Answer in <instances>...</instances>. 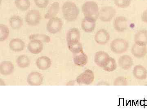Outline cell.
I'll return each mask as SVG.
<instances>
[{
  "label": "cell",
  "mask_w": 147,
  "mask_h": 110,
  "mask_svg": "<svg viewBox=\"0 0 147 110\" xmlns=\"http://www.w3.org/2000/svg\"><path fill=\"white\" fill-rule=\"evenodd\" d=\"M95 41L101 45H106L110 40V35L105 29H100L96 32L94 36Z\"/></svg>",
  "instance_id": "cell-8"
},
{
  "label": "cell",
  "mask_w": 147,
  "mask_h": 110,
  "mask_svg": "<svg viewBox=\"0 0 147 110\" xmlns=\"http://www.w3.org/2000/svg\"><path fill=\"white\" fill-rule=\"evenodd\" d=\"M96 21L92 18L84 17L81 23L82 30L86 33L92 32L95 28Z\"/></svg>",
  "instance_id": "cell-13"
},
{
  "label": "cell",
  "mask_w": 147,
  "mask_h": 110,
  "mask_svg": "<svg viewBox=\"0 0 147 110\" xmlns=\"http://www.w3.org/2000/svg\"><path fill=\"white\" fill-rule=\"evenodd\" d=\"M43 42L37 40H32L28 45V49L30 52L34 54H39L43 50Z\"/></svg>",
  "instance_id": "cell-12"
},
{
  "label": "cell",
  "mask_w": 147,
  "mask_h": 110,
  "mask_svg": "<svg viewBox=\"0 0 147 110\" xmlns=\"http://www.w3.org/2000/svg\"><path fill=\"white\" fill-rule=\"evenodd\" d=\"M67 45L69 50L74 54L84 52L83 45L80 41L67 43Z\"/></svg>",
  "instance_id": "cell-24"
},
{
  "label": "cell",
  "mask_w": 147,
  "mask_h": 110,
  "mask_svg": "<svg viewBox=\"0 0 147 110\" xmlns=\"http://www.w3.org/2000/svg\"><path fill=\"white\" fill-rule=\"evenodd\" d=\"M37 67L41 70H46L50 68L52 65V61L48 57L43 56L36 60Z\"/></svg>",
  "instance_id": "cell-21"
},
{
  "label": "cell",
  "mask_w": 147,
  "mask_h": 110,
  "mask_svg": "<svg viewBox=\"0 0 147 110\" xmlns=\"http://www.w3.org/2000/svg\"><path fill=\"white\" fill-rule=\"evenodd\" d=\"M114 86H127L128 85L127 79L123 76H119L115 79L113 82Z\"/></svg>",
  "instance_id": "cell-32"
},
{
  "label": "cell",
  "mask_w": 147,
  "mask_h": 110,
  "mask_svg": "<svg viewBox=\"0 0 147 110\" xmlns=\"http://www.w3.org/2000/svg\"><path fill=\"white\" fill-rule=\"evenodd\" d=\"M131 0H114L116 6L121 8L128 7L131 3Z\"/></svg>",
  "instance_id": "cell-31"
},
{
  "label": "cell",
  "mask_w": 147,
  "mask_h": 110,
  "mask_svg": "<svg viewBox=\"0 0 147 110\" xmlns=\"http://www.w3.org/2000/svg\"><path fill=\"white\" fill-rule=\"evenodd\" d=\"M63 22L60 18L55 17L49 19L47 24V31L52 34L57 33L61 30Z\"/></svg>",
  "instance_id": "cell-7"
},
{
  "label": "cell",
  "mask_w": 147,
  "mask_h": 110,
  "mask_svg": "<svg viewBox=\"0 0 147 110\" xmlns=\"http://www.w3.org/2000/svg\"><path fill=\"white\" fill-rule=\"evenodd\" d=\"M9 34V30L8 27L4 24H0V41H5L8 38Z\"/></svg>",
  "instance_id": "cell-30"
},
{
  "label": "cell",
  "mask_w": 147,
  "mask_h": 110,
  "mask_svg": "<svg viewBox=\"0 0 147 110\" xmlns=\"http://www.w3.org/2000/svg\"><path fill=\"white\" fill-rule=\"evenodd\" d=\"M29 38L30 40H40L43 43L44 42V43H48L51 41V38L50 36L47 35L38 34L31 35L29 36Z\"/></svg>",
  "instance_id": "cell-29"
},
{
  "label": "cell",
  "mask_w": 147,
  "mask_h": 110,
  "mask_svg": "<svg viewBox=\"0 0 147 110\" xmlns=\"http://www.w3.org/2000/svg\"><path fill=\"white\" fill-rule=\"evenodd\" d=\"M117 11L113 7L105 6L99 10L98 18L103 22H109L115 16Z\"/></svg>",
  "instance_id": "cell-4"
},
{
  "label": "cell",
  "mask_w": 147,
  "mask_h": 110,
  "mask_svg": "<svg viewBox=\"0 0 147 110\" xmlns=\"http://www.w3.org/2000/svg\"><path fill=\"white\" fill-rule=\"evenodd\" d=\"M129 45L128 42L123 38H116L110 43V48L111 51L117 54L125 52L128 49Z\"/></svg>",
  "instance_id": "cell-3"
},
{
  "label": "cell",
  "mask_w": 147,
  "mask_h": 110,
  "mask_svg": "<svg viewBox=\"0 0 147 110\" xmlns=\"http://www.w3.org/2000/svg\"><path fill=\"white\" fill-rule=\"evenodd\" d=\"M41 18V13L39 11L32 9L27 13L25 17V21L29 25L35 26L40 23Z\"/></svg>",
  "instance_id": "cell-5"
},
{
  "label": "cell",
  "mask_w": 147,
  "mask_h": 110,
  "mask_svg": "<svg viewBox=\"0 0 147 110\" xmlns=\"http://www.w3.org/2000/svg\"><path fill=\"white\" fill-rule=\"evenodd\" d=\"M141 18H142V20L143 22L147 23V9H146L143 12Z\"/></svg>",
  "instance_id": "cell-34"
},
{
  "label": "cell",
  "mask_w": 147,
  "mask_h": 110,
  "mask_svg": "<svg viewBox=\"0 0 147 110\" xmlns=\"http://www.w3.org/2000/svg\"><path fill=\"white\" fill-rule=\"evenodd\" d=\"M64 18L69 22H72L76 20L80 11L76 4L71 1L66 2L62 7Z\"/></svg>",
  "instance_id": "cell-1"
},
{
  "label": "cell",
  "mask_w": 147,
  "mask_h": 110,
  "mask_svg": "<svg viewBox=\"0 0 147 110\" xmlns=\"http://www.w3.org/2000/svg\"><path fill=\"white\" fill-rule=\"evenodd\" d=\"M35 5L40 8H45L49 4V0H34Z\"/></svg>",
  "instance_id": "cell-33"
},
{
  "label": "cell",
  "mask_w": 147,
  "mask_h": 110,
  "mask_svg": "<svg viewBox=\"0 0 147 110\" xmlns=\"http://www.w3.org/2000/svg\"><path fill=\"white\" fill-rule=\"evenodd\" d=\"M110 57L107 52L104 51H98L95 54L94 62L98 66L102 68Z\"/></svg>",
  "instance_id": "cell-11"
},
{
  "label": "cell",
  "mask_w": 147,
  "mask_h": 110,
  "mask_svg": "<svg viewBox=\"0 0 147 110\" xmlns=\"http://www.w3.org/2000/svg\"><path fill=\"white\" fill-rule=\"evenodd\" d=\"M14 3L16 8L23 11L28 10L31 5L30 0H15Z\"/></svg>",
  "instance_id": "cell-28"
},
{
  "label": "cell",
  "mask_w": 147,
  "mask_h": 110,
  "mask_svg": "<svg viewBox=\"0 0 147 110\" xmlns=\"http://www.w3.org/2000/svg\"><path fill=\"white\" fill-rule=\"evenodd\" d=\"M88 56L84 52L74 54L73 61L74 64L80 67L84 66L88 62Z\"/></svg>",
  "instance_id": "cell-22"
},
{
  "label": "cell",
  "mask_w": 147,
  "mask_h": 110,
  "mask_svg": "<svg viewBox=\"0 0 147 110\" xmlns=\"http://www.w3.org/2000/svg\"><path fill=\"white\" fill-rule=\"evenodd\" d=\"M117 67V64L114 58L110 57L102 68L105 71L112 72L116 70Z\"/></svg>",
  "instance_id": "cell-27"
},
{
  "label": "cell",
  "mask_w": 147,
  "mask_h": 110,
  "mask_svg": "<svg viewBox=\"0 0 147 110\" xmlns=\"http://www.w3.org/2000/svg\"><path fill=\"white\" fill-rule=\"evenodd\" d=\"M134 41L137 45L147 46V30H140L137 32L134 36Z\"/></svg>",
  "instance_id": "cell-18"
},
{
  "label": "cell",
  "mask_w": 147,
  "mask_h": 110,
  "mask_svg": "<svg viewBox=\"0 0 147 110\" xmlns=\"http://www.w3.org/2000/svg\"><path fill=\"white\" fill-rule=\"evenodd\" d=\"M9 24L11 28L13 30H19L23 26V20L20 16H12L9 18Z\"/></svg>",
  "instance_id": "cell-25"
},
{
  "label": "cell",
  "mask_w": 147,
  "mask_h": 110,
  "mask_svg": "<svg viewBox=\"0 0 147 110\" xmlns=\"http://www.w3.org/2000/svg\"><path fill=\"white\" fill-rule=\"evenodd\" d=\"M81 33L80 31L77 28H73L67 32L66 35L67 43L77 41H80Z\"/></svg>",
  "instance_id": "cell-20"
},
{
  "label": "cell",
  "mask_w": 147,
  "mask_h": 110,
  "mask_svg": "<svg viewBox=\"0 0 147 110\" xmlns=\"http://www.w3.org/2000/svg\"><path fill=\"white\" fill-rule=\"evenodd\" d=\"M16 63L20 68H26L28 67L30 64V60L26 55H22L17 58Z\"/></svg>",
  "instance_id": "cell-26"
},
{
  "label": "cell",
  "mask_w": 147,
  "mask_h": 110,
  "mask_svg": "<svg viewBox=\"0 0 147 110\" xmlns=\"http://www.w3.org/2000/svg\"><path fill=\"white\" fill-rule=\"evenodd\" d=\"M131 54L137 58L144 57L147 54L146 46H142L134 43L131 48Z\"/></svg>",
  "instance_id": "cell-15"
},
{
  "label": "cell",
  "mask_w": 147,
  "mask_h": 110,
  "mask_svg": "<svg viewBox=\"0 0 147 110\" xmlns=\"http://www.w3.org/2000/svg\"><path fill=\"white\" fill-rule=\"evenodd\" d=\"M94 73L90 69H87L77 76L76 81L79 85H90L93 82Z\"/></svg>",
  "instance_id": "cell-6"
},
{
  "label": "cell",
  "mask_w": 147,
  "mask_h": 110,
  "mask_svg": "<svg viewBox=\"0 0 147 110\" xmlns=\"http://www.w3.org/2000/svg\"><path fill=\"white\" fill-rule=\"evenodd\" d=\"M98 85H110V84L106 82H101L98 84Z\"/></svg>",
  "instance_id": "cell-35"
},
{
  "label": "cell",
  "mask_w": 147,
  "mask_h": 110,
  "mask_svg": "<svg viewBox=\"0 0 147 110\" xmlns=\"http://www.w3.org/2000/svg\"><path fill=\"white\" fill-rule=\"evenodd\" d=\"M82 10L84 17L92 18L96 21L99 17V9L96 3L89 1L84 3L82 7Z\"/></svg>",
  "instance_id": "cell-2"
},
{
  "label": "cell",
  "mask_w": 147,
  "mask_h": 110,
  "mask_svg": "<svg viewBox=\"0 0 147 110\" xmlns=\"http://www.w3.org/2000/svg\"><path fill=\"white\" fill-rule=\"evenodd\" d=\"M9 46L11 51L18 52L24 50L25 44L24 41L20 38H13L9 42Z\"/></svg>",
  "instance_id": "cell-17"
},
{
  "label": "cell",
  "mask_w": 147,
  "mask_h": 110,
  "mask_svg": "<svg viewBox=\"0 0 147 110\" xmlns=\"http://www.w3.org/2000/svg\"><path fill=\"white\" fill-rule=\"evenodd\" d=\"M43 80L44 77L41 73L34 71L29 74L27 78V81L30 85L40 86L43 83Z\"/></svg>",
  "instance_id": "cell-9"
},
{
  "label": "cell",
  "mask_w": 147,
  "mask_h": 110,
  "mask_svg": "<svg viewBox=\"0 0 147 110\" xmlns=\"http://www.w3.org/2000/svg\"><path fill=\"white\" fill-rule=\"evenodd\" d=\"M132 74L136 79L143 80L147 78V70L144 66L139 64L134 66L132 70Z\"/></svg>",
  "instance_id": "cell-16"
},
{
  "label": "cell",
  "mask_w": 147,
  "mask_h": 110,
  "mask_svg": "<svg viewBox=\"0 0 147 110\" xmlns=\"http://www.w3.org/2000/svg\"><path fill=\"white\" fill-rule=\"evenodd\" d=\"M14 65L11 62L5 61L0 64V73L3 76H8L14 71Z\"/></svg>",
  "instance_id": "cell-19"
},
{
  "label": "cell",
  "mask_w": 147,
  "mask_h": 110,
  "mask_svg": "<svg viewBox=\"0 0 147 110\" xmlns=\"http://www.w3.org/2000/svg\"><path fill=\"white\" fill-rule=\"evenodd\" d=\"M59 10V4L58 2H55L50 6L47 13L45 14L44 17L45 19H50L54 18L57 15Z\"/></svg>",
  "instance_id": "cell-23"
},
{
  "label": "cell",
  "mask_w": 147,
  "mask_h": 110,
  "mask_svg": "<svg viewBox=\"0 0 147 110\" xmlns=\"http://www.w3.org/2000/svg\"><path fill=\"white\" fill-rule=\"evenodd\" d=\"M113 27L116 31L118 32H123L127 29V19L123 16L116 17L113 22Z\"/></svg>",
  "instance_id": "cell-10"
},
{
  "label": "cell",
  "mask_w": 147,
  "mask_h": 110,
  "mask_svg": "<svg viewBox=\"0 0 147 110\" xmlns=\"http://www.w3.org/2000/svg\"><path fill=\"white\" fill-rule=\"evenodd\" d=\"M134 63L133 59L127 55L121 56L118 60V64L121 69L127 70L132 67Z\"/></svg>",
  "instance_id": "cell-14"
}]
</instances>
